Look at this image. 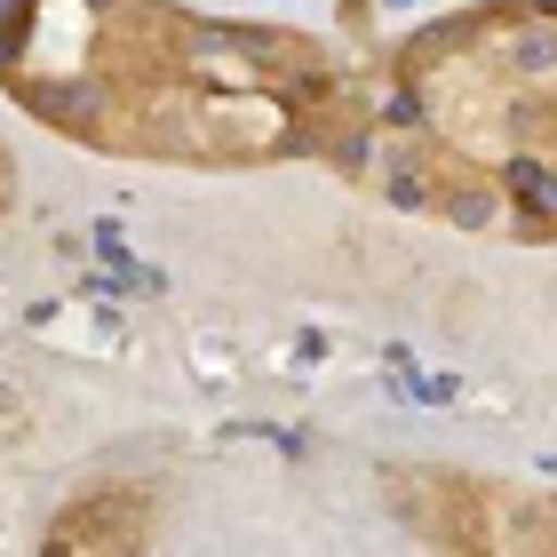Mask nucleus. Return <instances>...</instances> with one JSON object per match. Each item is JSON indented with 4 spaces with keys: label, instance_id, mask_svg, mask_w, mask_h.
<instances>
[]
</instances>
